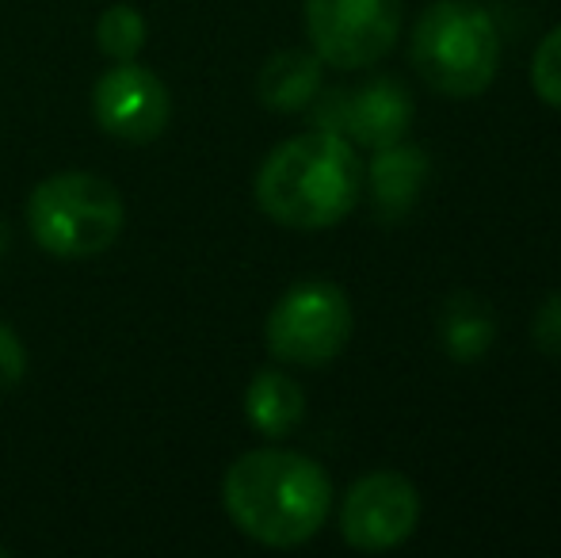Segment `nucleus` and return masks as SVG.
Here are the masks:
<instances>
[{"mask_svg":"<svg viewBox=\"0 0 561 558\" xmlns=\"http://www.w3.org/2000/svg\"><path fill=\"white\" fill-rule=\"evenodd\" d=\"M222 505L241 536L287 551L325 528L333 482L310 455L290 447H252L229 463Z\"/></svg>","mask_w":561,"mask_h":558,"instance_id":"obj_1","label":"nucleus"},{"mask_svg":"<svg viewBox=\"0 0 561 558\" xmlns=\"http://www.w3.org/2000/svg\"><path fill=\"white\" fill-rule=\"evenodd\" d=\"M363 164L336 130H306L264 157L256 172V203L287 230H329L355 207Z\"/></svg>","mask_w":561,"mask_h":558,"instance_id":"obj_2","label":"nucleus"},{"mask_svg":"<svg viewBox=\"0 0 561 558\" xmlns=\"http://www.w3.org/2000/svg\"><path fill=\"white\" fill-rule=\"evenodd\" d=\"M416 73L450 100H470L493 84L501 66V31L485 8L470 0H436L416 20L409 43Z\"/></svg>","mask_w":561,"mask_h":558,"instance_id":"obj_3","label":"nucleus"},{"mask_svg":"<svg viewBox=\"0 0 561 558\" xmlns=\"http://www.w3.org/2000/svg\"><path fill=\"white\" fill-rule=\"evenodd\" d=\"M126 226V203L96 172H54L27 195V230L58 261H92L107 253Z\"/></svg>","mask_w":561,"mask_h":558,"instance_id":"obj_4","label":"nucleus"},{"mask_svg":"<svg viewBox=\"0 0 561 558\" xmlns=\"http://www.w3.org/2000/svg\"><path fill=\"white\" fill-rule=\"evenodd\" d=\"M352 337V303L329 280H302L272 306L264 341L279 364L321 367L344 352Z\"/></svg>","mask_w":561,"mask_h":558,"instance_id":"obj_5","label":"nucleus"},{"mask_svg":"<svg viewBox=\"0 0 561 558\" xmlns=\"http://www.w3.org/2000/svg\"><path fill=\"white\" fill-rule=\"evenodd\" d=\"M306 35L325 66L367 69L393 50L401 0H306Z\"/></svg>","mask_w":561,"mask_h":558,"instance_id":"obj_6","label":"nucleus"},{"mask_svg":"<svg viewBox=\"0 0 561 558\" xmlns=\"http://www.w3.org/2000/svg\"><path fill=\"white\" fill-rule=\"evenodd\" d=\"M421 524V493L398 470H370L340 505V536L355 551H393Z\"/></svg>","mask_w":561,"mask_h":558,"instance_id":"obj_7","label":"nucleus"},{"mask_svg":"<svg viewBox=\"0 0 561 558\" xmlns=\"http://www.w3.org/2000/svg\"><path fill=\"white\" fill-rule=\"evenodd\" d=\"M92 115L100 130L130 146H146L164 135L172 119L169 84L138 61H115L92 89Z\"/></svg>","mask_w":561,"mask_h":558,"instance_id":"obj_8","label":"nucleus"},{"mask_svg":"<svg viewBox=\"0 0 561 558\" xmlns=\"http://www.w3.org/2000/svg\"><path fill=\"white\" fill-rule=\"evenodd\" d=\"M413 123V96L393 77H375L340 100V135L355 146L382 149L405 141Z\"/></svg>","mask_w":561,"mask_h":558,"instance_id":"obj_9","label":"nucleus"},{"mask_svg":"<svg viewBox=\"0 0 561 558\" xmlns=\"http://www.w3.org/2000/svg\"><path fill=\"white\" fill-rule=\"evenodd\" d=\"M370 207H375L378 223H398L413 210L416 195H421L424 180H428V153L421 146H393L375 149L370 161Z\"/></svg>","mask_w":561,"mask_h":558,"instance_id":"obj_10","label":"nucleus"},{"mask_svg":"<svg viewBox=\"0 0 561 558\" xmlns=\"http://www.w3.org/2000/svg\"><path fill=\"white\" fill-rule=\"evenodd\" d=\"M325 61L313 50H279L256 77V96L267 112H302L318 100Z\"/></svg>","mask_w":561,"mask_h":558,"instance_id":"obj_11","label":"nucleus"},{"mask_svg":"<svg viewBox=\"0 0 561 558\" xmlns=\"http://www.w3.org/2000/svg\"><path fill=\"white\" fill-rule=\"evenodd\" d=\"M244 418L252 429L267 440H279L287 432H295L306 418V395L287 372H264L252 375L249 390H244Z\"/></svg>","mask_w":561,"mask_h":558,"instance_id":"obj_12","label":"nucleus"},{"mask_svg":"<svg viewBox=\"0 0 561 558\" xmlns=\"http://www.w3.org/2000/svg\"><path fill=\"white\" fill-rule=\"evenodd\" d=\"M496 337V321L489 314V306L473 295H455L447 298L444 314H439V344L450 360L470 364L489 352Z\"/></svg>","mask_w":561,"mask_h":558,"instance_id":"obj_13","label":"nucleus"},{"mask_svg":"<svg viewBox=\"0 0 561 558\" xmlns=\"http://www.w3.org/2000/svg\"><path fill=\"white\" fill-rule=\"evenodd\" d=\"M146 15L134 4H112L96 20V46L112 61H134L146 46Z\"/></svg>","mask_w":561,"mask_h":558,"instance_id":"obj_14","label":"nucleus"},{"mask_svg":"<svg viewBox=\"0 0 561 558\" xmlns=\"http://www.w3.org/2000/svg\"><path fill=\"white\" fill-rule=\"evenodd\" d=\"M531 89L539 92L542 104L561 112V23L554 31H547V38L539 43L531 58Z\"/></svg>","mask_w":561,"mask_h":558,"instance_id":"obj_15","label":"nucleus"},{"mask_svg":"<svg viewBox=\"0 0 561 558\" xmlns=\"http://www.w3.org/2000/svg\"><path fill=\"white\" fill-rule=\"evenodd\" d=\"M23 375H27V349H23L20 333L0 321V395L20 387Z\"/></svg>","mask_w":561,"mask_h":558,"instance_id":"obj_16","label":"nucleus"},{"mask_svg":"<svg viewBox=\"0 0 561 558\" xmlns=\"http://www.w3.org/2000/svg\"><path fill=\"white\" fill-rule=\"evenodd\" d=\"M531 337L542 352L561 356V291L539 306V314H535V321H531Z\"/></svg>","mask_w":561,"mask_h":558,"instance_id":"obj_17","label":"nucleus"}]
</instances>
